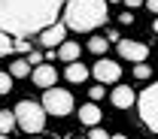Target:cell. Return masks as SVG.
I'll list each match as a JSON object with an SVG mask.
<instances>
[{
  "label": "cell",
  "instance_id": "15",
  "mask_svg": "<svg viewBox=\"0 0 158 139\" xmlns=\"http://www.w3.org/2000/svg\"><path fill=\"white\" fill-rule=\"evenodd\" d=\"M31 64L27 60H12V67H9V76H15V79H24V76H31Z\"/></svg>",
  "mask_w": 158,
  "mask_h": 139
},
{
  "label": "cell",
  "instance_id": "17",
  "mask_svg": "<svg viewBox=\"0 0 158 139\" xmlns=\"http://www.w3.org/2000/svg\"><path fill=\"white\" fill-rule=\"evenodd\" d=\"M9 52H12V37H9V33H3V30H0V58H6V55H9Z\"/></svg>",
  "mask_w": 158,
  "mask_h": 139
},
{
  "label": "cell",
  "instance_id": "26",
  "mask_svg": "<svg viewBox=\"0 0 158 139\" xmlns=\"http://www.w3.org/2000/svg\"><path fill=\"white\" fill-rule=\"evenodd\" d=\"M125 3H128V6H131V9H134V6H143V3H146V0H125Z\"/></svg>",
  "mask_w": 158,
  "mask_h": 139
},
{
  "label": "cell",
  "instance_id": "21",
  "mask_svg": "<svg viewBox=\"0 0 158 139\" xmlns=\"http://www.w3.org/2000/svg\"><path fill=\"white\" fill-rule=\"evenodd\" d=\"M88 139H110V133H106V130H100V127H91Z\"/></svg>",
  "mask_w": 158,
  "mask_h": 139
},
{
  "label": "cell",
  "instance_id": "27",
  "mask_svg": "<svg viewBox=\"0 0 158 139\" xmlns=\"http://www.w3.org/2000/svg\"><path fill=\"white\" fill-rule=\"evenodd\" d=\"M110 139H128V136H125V133H113Z\"/></svg>",
  "mask_w": 158,
  "mask_h": 139
},
{
  "label": "cell",
  "instance_id": "12",
  "mask_svg": "<svg viewBox=\"0 0 158 139\" xmlns=\"http://www.w3.org/2000/svg\"><path fill=\"white\" fill-rule=\"evenodd\" d=\"M79 55H82V45H79V42H70V40H64V42H61L58 58L64 60V64H73V60H79Z\"/></svg>",
  "mask_w": 158,
  "mask_h": 139
},
{
  "label": "cell",
  "instance_id": "11",
  "mask_svg": "<svg viewBox=\"0 0 158 139\" xmlns=\"http://www.w3.org/2000/svg\"><path fill=\"white\" fill-rule=\"evenodd\" d=\"M79 121H82L85 127H98V124H100L98 103H85V106H79Z\"/></svg>",
  "mask_w": 158,
  "mask_h": 139
},
{
  "label": "cell",
  "instance_id": "6",
  "mask_svg": "<svg viewBox=\"0 0 158 139\" xmlns=\"http://www.w3.org/2000/svg\"><path fill=\"white\" fill-rule=\"evenodd\" d=\"M94 79H98V85H116L118 76H122V67H118L116 60H110V58H100L98 64H94Z\"/></svg>",
  "mask_w": 158,
  "mask_h": 139
},
{
  "label": "cell",
  "instance_id": "7",
  "mask_svg": "<svg viewBox=\"0 0 158 139\" xmlns=\"http://www.w3.org/2000/svg\"><path fill=\"white\" fill-rule=\"evenodd\" d=\"M118 55L128 58L131 64H143L149 58V45L146 42H137V40H118Z\"/></svg>",
  "mask_w": 158,
  "mask_h": 139
},
{
  "label": "cell",
  "instance_id": "18",
  "mask_svg": "<svg viewBox=\"0 0 158 139\" xmlns=\"http://www.w3.org/2000/svg\"><path fill=\"white\" fill-rule=\"evenodd\" d=\"M134 76H137V79H149V76H152V67H149L146 60H143V64H134Z\"/></svg>",
  "mask_w": 158,
  "mask_h": 139
},
{
  "label": "cell",
  "instance_id": "16",
  "mask_svg": "<svg viewBox=\"0 0 158 139\" xmlns=\"http://www.w3.org/2000/svg\"><path fill=\"white\" fill-rule=\"evenodd\" d=\"M12 127H15V115H12V112H6V109H0V133L6 136Z\"/></svg>",
  "mask_w": 158,
  "mask_h": 139
},
{
  "label": "cell",
  "instance_id": "2",
  "mask_svg": "<svg viewBox=\"0 0 158 139\" xmlns=\"http://www.w3.org/2000/svg\"><path fill=\"white\" fill-rule=\"evenodd\" d=\"M106 21V0H67L64 3V27L88 33Z\"/></svg>",
  "mask_w": 158,
  "mask_h": 139
},
{
  "label": "cell",
  "instance_id": "20",
  "mask_svg": "<svg viewBox=\"0 0 158 139\" xmlns=\"http://www.w3.org/2000/svg\"><path fill=\"white\" fill-rule=\"evenodd\" d=\"M88 97H91V103H98V100L106 97V91H103V85H94L91 91H88Z\"/></svg>",
  "mask_w": 158,
  "mask_h": 139
},
{
  "label": "cell",
  "instance_id": "31",
  "mask_svg": "<svg viewBox=\"0 0 158 139\" xmlns=\"http://www.w3.org/2000/svg\"><path fill=\"white\" fill-rule=\"evenodd\" d=\"M31 139H40V136H31Z\"/></svg>",
  "mask_w": 158,
  "mask_h": 139
},
{
  "label": "cell",
  "instance_id": "9",
  "mask_svg": "<svg viewBox=\"0 0 158 139\" xmlns=\"http://www.w3.org/2000/svg\"><path fill=\"white\" fill-rule=\"evenodd\" d=\"M64 33H67L64 21H55L52 27H46V30L40 33V45H46V48H52V45H61V42H64Z\"/></svg>",
  "mask_w": 158,
  "mask_h": 139
},
{
  "label": "cell",
  "instance_id": "23",
  "mask_svg": "<svg viewBox=\"0 0 158 139\" xmlns=\"http://www.w3.org/2000/svg\"><path fill=\"white\" fill-rule=\"evenodd\" d=\"M118 40H122L118 30H106V42H118Z\"/></svg>",
  "mask_w": 158,
  "mask_h": 139
},
{
  "label": "cell",
  "instance_id": "14",
  "mask_svg": "<svg viewBox=\"0 0 158 139\" xmlns=\"http://www.w3.org/2000/svg\"><path fill=\"white\" fill-rule=\"evenodd\" d=\"M110 48V42H106V37H91L88 40V52L91 55H98V58H103V52Z\"/></svg>",
  "mask_w": 158,
  "mask_h": 139
},
{
  "label": "cell",
  "instance_id": "1",
  "mask_svg": "<svg viewBox=\"0 0 158 139\" xmlns=\"http://www.w3.org/2000/svg\"><path fill=\"white\" fill-rule=\"evenodd\" d=\"M67 0H0V30L12 40L40 37L58 21Z\"/></svg>",
  "mask_w": 158,
  "mask_h": 139
},
{
  "label": "cell",
  "instance_id": "22",
  "mask_svg": "<svg viewBox=\"0 0 158 139\" xmlns=\"http://www.w3.org/2000/svg\"><path fill=\"white\" fill-rule=\"evenodd\" d=\"M40 58H43V55H40V52H27V64H31V67H40Z\"/></svg>",
  "mask_w": 158,
  "mask_h": 139
},
{
  "label": "cell",
  "instance_id": "5",
  "mask_svg": "<svg viewBox=\"0 0 158 139\" xmlns=\"http://www.w3.org/2000/svg\"><path fill=\"white\" fill-rule=\"evenodd\" d=\"M137 109H140L143 124H146L152 133H158V82H152V85L137 97Z\"/></svg>",
  "mask_w": 158,
  "mask_h": 139
},
{
  "label": "cell",
  "instance_id": "4",
  "mask_svg": "<svg viewBox=\"0 0 158 139\" xmlns=\"http://www.w3.org/2000/svg\"><path fill=\"white\" fill-rule=\"evenodd\" d=\"M73 94L70 91H64V88H46V94H43V109H46V115H70L73 112Z\"/></svg>",
  "mask_w": 158,
  "mask_h": 139
},
{
  "label": "cell",
  "instance_id": "30",
  "mask_svg": "<svg viewBox=\"0 0 158 139\" xmlns=\"http://www.w3.org/2000/svg\"><path fill=\"white\" fill-rule=\"evenodd\" d=\"M0 139H6V136H3V133H0Z\"/></svg>",
  "mask_w": 158,
  "mask_h": 139
},
{
  "label": "cell",
  "instance_id": "28",
  "mask_svg": "<svg viewBox=\"0 0 158 139\" xmlns=\"http://www.w3.org/2000/svg\"><path fill=\"white\" fill-rule=\"evenodd\" d=\"M152 30H155V33H158V15H155V21H152Z\"/></svg>",
  "mask_w": 158,
  "mask_h": 139
},
{
  "label": "cell",
  "instance_id": "10",
  "mask_svg": "<svg viewBox=\"0 0 158 139\" xmlns=\"http://www.w3.org/2000/svg\"><path fill=\"white\" fill-rule=\"evenodd\" d=\"M110 100H113V106H116V109H131V106L137 103V94H134L128 85H116V88H113V94H110Z\"/></svg>",
  "mask_w": 158,
  "mask_h": 139
},
{
  "label": "cell",
  "instance_id": "29",
  "mask_svg": "<svg viewBox=\"0 0 158 139\" xmlns=\"http://www.w3.org/2000/svg\"><path fill=\"white\" fill-rule=\"evenodd\" d=\"M106 3H118V0H106Z\"/></svg>",
  "mask_w": 158,
  "mask_h": 139
},
{
  "label": "cell",
  "instance_id": "24",
  "mask_svg": "<svg viewBox=\"0 0 158 139\" xmlns=\"http://www.w3.org/2000/svg\"><path fill=\"white\" fill-rule=\"evenodd\" d=\"M118 21H122V24H134V15H131V12H125V15H122Z\"/></svg>",
  "mask_w": 158,
  "mask_h": 139
},
{
  "label": "cell",
  "instance_id": "13",
  "mask_svg": "<svg viewBox=\"0 0 158 139\" xmlns=\"http://www.w3.org/2000/svg\"><path fill=\"white\" fill-rule=\"evenodd\" d=\"M64 76H67L70 82H85V79H88V67H85V64H79V60H73V64H67Z\"/></svg>",
  "mask_w": 158,
  "mask_h": 139
},
{
  "label": "cell",
  "instance_id": "3",
  "mask_svg": "<svg viewBox=\"0 0 158 139\" xmlns=\"http://www.w3.org/2000/svg\"><path fill=\"white\" fill-rule=\"evenodd\" d=\"M15 124H19L24 133H43V127H46V109L40 106V103H34V100H21L19 106H15Z\"/></svg>",
  "mask_w": 158,
  "mask_h": 139
},
{
  "label": "cell",
  "instance_id": "25",
  "mask_svg": "<svg viewBox=\"0 0 158 139\" xmlns=\"http://www.w3.org/2000/svg\"><path fill=\"white\" fill-rule=\"evenodd\" d=\"M146 6H149V12H155V15H158V0H146Z\"/></svg>",
  "mask_w": 158,
  "mask_h": 139
},
{
  "label": "cell",
  "instance_id": "8",
  "mask_svg": "<svg viewBox=\"0 0 158 139\" xmlns=\"http://www.w3.org/2000/svg\"><path fill=\"white\" fill-rule=\"evenodd\" d=\"M31 79L37 88H55V82H58V70H52V64H40L37 70H31Z\"/></svg>",
  "mask_w": 158,
  "mask_h": 139
},
{
  "label": "cell",
  "instance_id": "19",
  "mask_svg": "<svg viewBox=\"0 0 158 139\" xmlns=\"http://www.w3.org/2000/svg\"><path fill=\"white\" fill-rule=\"evenodd\" d=\"M9 91H12V76L0 73V94H9Z\"/></svg>",
  "mask_w": 158,
  "mask_h": 139
}]
</instances>
